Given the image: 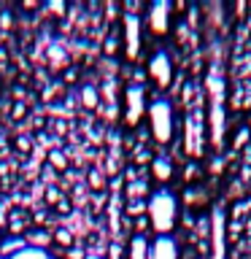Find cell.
<instances>
[{
  "label": "cell",
  "mask_w": 251,
  "mask_h": 259,
  "mask_svg": "<svg viewBox=\"0 0 251 259\" xmlns=\"http://www.w3.org/2000/svg\"><path fill=\"white\" fill-rule=\"evenodd\" d=\"M46 165H49V170H54V173H65L70 162H68V154L62 149H49L46 151Z\"/></svg>",
  "instance_id": "e0dca14e"
},
{
  "label": "cell",
  "mask_w": 251,
  "mask_h": 259,
  "mask_svg": "<svg viewBox=\"0 0 251 259\" xmlns=\"http://www.w3.org/2000/svg\"><path fill=\"white\" fill-rule=\"evenodd\" d=\"M184 181H186V186H197L202 181V167L197 162H186L184 165Z\"/></svg>",
  "instance_id": "44dd1931"
},
{
  "label": "cell",
  "mask_w": 251,
  "mask_h": 259,
  "mask_svg": "<svg viewBox=\"0 0 251 259\" xmlns=\"http://www.w3.org/2000/svg\"><path fill=\"white\" fill-rule=\"evenodd\" d=\"M52 246H57L60 251H70L73 246H76V235H73V230H68V227H54L52 230Z\"/></svg>",
  "instance_id": "2e32d148"
},
{
  "label": "cell",
  "mask_w": 251,
  "mask_h": 259,
  "mask_svg": "<svg viewBox=\"0 0 251 259\" xmlns=\"http://www.w3.org/2000/svg\"><path fill=\"white\" fill-rule=\"evenodd\" d=\"M146 84H149L157 95H168L176 84V62L168 49H154L146 57Z\"/></svg>",
  "instance_id": "277c9868"
},
{
  "label": "cell",
  "mask_w": 251,
  "mask_h": 259,
  "mask_svg": "<svg viewBox=\"0 0 251 259\" xmlns=\"http://www.w3.org/2000/svg\"><path fill=\"white\" fill-rule=\"evenodd\" d=\"M100 52L103 57H108V60H116V57H121V35H119V27H113L105 32L103 44H100Z\"/></svg>",
  "instance_id": "4fadbf2b"
},
{
  "label": "cell",
  "mask_w": 251,
  "mask_h": 259,
  "mask_svg": "<svg viewBox=\"0 0 251 259\" xmlns=\"http://www.w3.org/2000/svg\"><path fill=\"white\" fill-rule=\"evenodd\" d=\"M146 259H181V246L173 235H159V238L149 240Z\"/></svg>",
  "instance_id": "9c48e42d"
},
{
  "label": "cell",
  "mask_w": 251,
  "mask_h": 259,
  "mask_svg": "<svg viewBox=\"0 0 251 259\" xmlns=\"http://www.w3.org/2000/svg\"><path fill=\"white\" fill-rule=\"evenodd\" d=\"M119 35H121V57H124V62L138 65L143 57V44H146L143 16L121 14L119 16Z\"/></svg>",
  "instance_id": "8992f818"
},
{
  "label": "cell",
  "mask_w": 251,
  "mask_h": 259,
  "mask_svg": "<svg viewBox=\"0 0 251 259\" xmlns=\"http://www.w3.org/2000/svg\"><path fill=\"white\" fill-rule=\"evenodd\" d=\"M52 210H54L57 216H70V213H73V200L68 197V194H65V197H62L60 202H57V205H54Z\"/></svg>",
  "instance_id": "4316f807"
},
{
  "label": "cell",
  "mask_w": 251,
  "mask_h": 259,
  "mask_svg": "<svg viewBox=\"0 0 251 259\" xmlns=\"http://www.w3.org/2000/svg\"><path fill=\"white\" fill-rule=\"evenodd\" d=\"M8 116H11V121H16V124H22V121L30 116V105L24 103V100H14L11 103V113H8Z\"/></svg>",
  "instance_id": "7402d4cb"
},
{
  "label": "cell",
  "mask_w": 251,
  "mask_h": 259,
  "mask_svg": "<svg viewBox=\"0 0 251 259\" xmlns=\"http://www.w3.org/2000/svg\"><path fill=\"white\" fill-rule=\"evenodd\" d=\"M8 60V54H6V49H0V62H6Z\"/></svg>",
  "instance_id": "d6a6232c"
},
{
  "label": "cell",
  "mask_w": 251,
  "mask_h": 259,
  "mask_svg": "<svg viewBox=\"0 0 251 259\" xmlns=\"http://www.w3.org/2000/svg\"><path fill=\"white\" fill-rule=\"evenodd\" d=\"M248 138H251V127L243 124V127L235 130V135H232V151H240L243 146L248 143Z\"/></svg>",
  "instance_id": "603a6c76"
},
{
  "label": "cell",
  "mask_w": 251,
  "mask_h": 259,
  "mask_svg": "<svg viewBox=\"0 0 251 259\" xmlns=\"http://www.w3.org/2000/svg\"><path fill=\"white\" fill-rule=\"evenodd\" d=\"M146 219H149V230L154 238L159 235H173L181 219V202L170 186L154 189L146 200Z\"/></svg>",
  "instance_id": "6da1fadb"
},
{
  "label": "cell",
  "mask_w": 251,
  "mask_h": 259,
  "mask_svg": "<svg viewBox=\"0 0 251 259\" xmlns=\"http://www.w3.org/2000/svg\"><path fill=\"white\" fill-rule=\"evenodd\" d=\"M184 205H186V210H192V213L205 210L208 208V189L202 184L186 186V189H184Z\"/></svg>",
  "instance_id": "8fae6325"
},
{
  "label": "cell",
  "mask_w": 251,
  "mask_h": 259,
  "mask_svg": "<svg viewBox=\"0 0 251 259\" xmlns=\"http://www.w3.org/2000/svg\"><path fill=\"white\" fill-rule=\"evenodd\" d=\"M149 194H151V189H149V184L143 181V178H135V181H130L127 184V202H133V200H149Z\"/></svg>",
  "instance_id": "ac0fdd59"
},
{
  "label": "cell",
  "mask_w": 251,
  "mask_h": 259,
  "mask_svg": "<svg viewBox=\"0 0 251 259\" xmlns=\"http://www.w3.org/2000/svg\"><path fill=\"white\" fill-rule=\"evenodd\" d=\"M11 151L19 154V157H30L35 151V138H32V133H16L11 138Z\"/></svg>",
  "instance_id": "9a60e30c"
},
{
  "label": "cell",
  "mask_w": 251,
  "mask_h": 259,
  "mask_svg": "<svg viewBox=\"0 0 251 259\" xmlns=\"http://www.w3.org/2000/svg\"><path fill=\"white\" fill-rule=\"evenodd\" d=\"M208 116H205V124H208V133H211V143L214 149L219 151L224 143V119H227V111H224V78L214 73L208 76Z\"/></svg>",
  "instance_id": "3957f363"
},
{
  "label": "cell",
  "mask_w": 251,
  "mask_h": 259,
  "mask_svg": "<svg viewBox=\"0 0 251 259\" xmlns=\"http://www.w3.org/2000/svg\"><path fill=\"white\" fill-rule=\"evenodd\" d=\"M84 259H105V256H103V254H97V251H87Z\"/></svg>",
  "instance_id": "1f68e13d"
},
{
  "label": "cell",
  "mask_w": 251,
  "mask_h": 259,
  "mask_svg": "<svg viewBox=\"0 0 251 259\" xmlns=\"http://www.w3.org/2000/svg\"><path fill=\"white\" fill-rule=\"evenodd\" d=\"M78 105L84 111H97L100 108V89L95 84H84L78 89Z\"/></svg>",
  "instance_id": "5bb4252c"
},
{
  "label": "cell",
  "mask_w": 251,
  "mask_h": 259,
  "mask_svg": "<svg viewBox=\"0 0 251 259\" xmlns=\"http://www.w3.org/2000/svg\"><path fill=\"white\" fill-rule=\"evenodd\" d=\"M146 124H149V138L162 149L176 143L178 135V119H176V103L168 95H157L149 100L146 108Z\"/></svg>",
  "instance_id": "7a4b0ae2"
},
{
  "label": "cell",
  "mask_w": 251,
  "mask_h": 259,
  "mask_svg": "<svg viewBox=\"0 0 251 259\" xmlns=\"http://www.w3.org/2000/svg\"><path fill=\"white\" fill-rule=\"evenodd\" d=\"M149 173H151V181L157 184V189H162V186H168L176 178V162L168 154H157L149 165Z\"/></svg>",
  "instance_id": "30bf717a"
},
{
  "label": "cell",
  "mask_w": 251,
  "mask_h": 259,
  "mask_svg": "<svg viewBox=\"0 0 251 259\" xmlns=\"http://www.w3.org/2000/svg\"><path fill=\"white\" fill-rule=\"evenodd\" d=\"M173 3L170 0H151L143 11V27L151 38H168L173 32Z\"/></svg>",
  "instance_id": "ba28073f"
},
{
  "label": "cell",
  "mask_w": 251,
  "mask_h": 259,
  "mask_svg": "<svg viewBox=\"0 0 251 259\" xmlns=\"http://www.w3.org/2000/svg\"><path fill=\"white\" fill-rule=\"evenodd\" d=\"M246 11H248V3H246V0H238V3H235V14H238V19H243Z\"/></svg>",
  "instance_id": "4dcf8cb0"
},
{
  "label": "cell",
  "mask_w": 251,
  "mask_h": 259,
  "mask_svg": "<svg viewBox=\"0 0 251 259\" xmlns=\"http://www.w3.org/2000/svg\"><path fill=\"white\" fill-rule=\"evenodd\" d=\"M146 246L149 240L146 238H130V246H127V259H146Z\"/></svg>",
  "instance_id": "d6986e66"
},
{
  "label": "cell",
  "mask_w": 251,
  "mask_h": 259,
  "mask_svg": "<svg viewBox=\"0 0 251 259\" xmlns=\"http://www.w3.org/2000/svg\"><path fill=\"white\" fill-rule=\"evenodd\" d=\"M46 11H52V14H57V16H62V14H68V8H65L62 0H54V3H49V6H46Z\"/></svg>",
  "instance_id": "f1b7e54d"
},
{
  "label": "cell",
  "mask_w": 251,
  "mask_h": 259,
  "mask_svg": "<svg viewBox=\"0 0 251 259\" xmlns=\"http://www.w3.org/2000/svg\"><path fill=\"white\" fill-rule=\"evenodd\" d=\"M146 108H149V95H146L143 84H130L121 92V124L124 130H138L146 119Z\"/></svg>",
  "instance_id": "52a82bcc"
},
{
  "label": "cell",
  "mask_w": 251,
  "mask_h": 259,
  "mask_svg": "<svg viewBox=\"0 0 251 259\" xmlns=\"http://www.w3.org/2000/svg\"><path fill=\"white\" fill-rule=\"evenodd\" d=\"M208 146V124H205V113L200 105H192L184 113V151L189 162H197L205 154Z\"/></svg>",
  "instance_id": "5b68a950"
},
{
  "label": "cell",
  "mask_w": 251,
  "mask_h": 259,
  "mask_svg": "<svg viewBox=\"0 0 251 259\" xmlns=\"http://www.w3.org/2000/svg\"><path fill=\"white\" fill-rule=\"evenodd\" d=\"M240 232H243V224L238 219H230V224H227V243H238Z\"/></svg>",
  "instance_id": "484cf974"
},
{
  "label": "cell",
  "mask_w": 251,
  "mask_h": 259,
  "mask_svg": "<svg viewBox=\"0 0 251 259\" xmlns=\"http://www.w3.org/2000/svg\"><path fill=\"white\" fill-rule=\"evenodd\" d=\"M24 243H27L30 251H49L52 248V232L49 230H40V227H30L27 232H24Z\"/></svg>",
  "instance_id": "7c38bea8"
},
{
  "label": "cell",
  "mask_w": 251,
  "mask_h": 259,
  "mask_svg": "<svg viewBox=\"0 0 251 259\" xmlns=\"http://www.w3.org/2000/svg\"><path fill=\"white\" fill-rule=\"evenodd\" d=\"M87 186H89L95 194H103L105 186H108V178H105L100 170H89V173H87Z\"/></svg>",
  "instance_id": "ffe728a7"
},
{
  "label": "cell",
  "mask_w": 251,
  "mask_h": 259,
  "mask_svg": "<svg viewBox=\"0 0 251 259\" xmlns=\"http://www.w3.org/2000/svg\"><path fill=\"white\" fill-rule=\"evenodd\" d=\"M62 197H65V194L60 192V186H54V184H49V186H46L44 200H46V205H49V208H54V205H57V202H60Z\"/></svg>",
  "instance_id": "cb8c5ba5"
},
{
  "label": "cell",
  "mask_w": 251,
  "mask_h": 259,
  "mask_svg": "<svg viewBox=\"0 0 251 259\" xmlns=\"http://www.w3.org/2000/svg\"><path fill=\"white\" fill-rule=\"evenodd\" d=\"M3 240H6V232H3V230H0V246H3Z\"/></svg>",
  "instance_id": "836d02e7"
},
{
  "label": "cell",
  "mask_w": 251,
  "mask_h": 259,
  "mask_svg": "<svg viewBox=\"0 0 251 259\" xmlns=\"http://www.w3.org/2000/svg\"><path fill=\"white\" fill-rule=\"evenodd\" d=\"M0 27H6V30L14 27V11L11 8H0Z\"/></svg>",
  "instance_id": "83f0119b"
},
{
  "label": "cell",
  "mask_w": 251,
  "mask_h": 259,
  "mask_svg": "<svg viewBox=\"0 0 251 259\" xmlns=\"http://www.w3.org/2000/svg\"><path fill=\"white\" fill-rule=\"evenodd\" d=\"M19 8H22V11H27V14H32V11H40V3H38V0H24Z\"/></svg>",
  "instance_id": "f546056e"
},
{
  "label": "cell",
  "mask_w": 251,
  "mask_h": 259,
  "mask_svg": "<svg viewBox=\"0 0 251 259\" xmlns=\"http://www.w3.org/2000/svg\"><path fill=\"white\" fill-rule=\"evenodd\" d=\"M78 81H81V70L73 68V65H68V68L62 70V84L65 87H76Z\"/></svg>",
  "instance_id": "d4e9b609"
}]
</instances>
